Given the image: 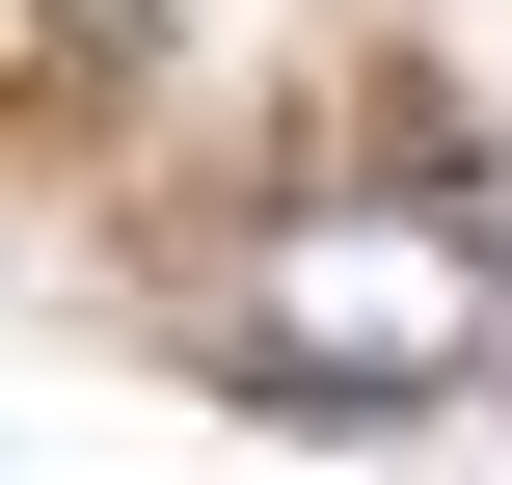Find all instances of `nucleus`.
<instances>
[{
	"label": "nucleus",
	"mask_w": 512,
	"mask_h": 485,
	"mask_svg": "<svg viewBox=\"0 0 512 485\" xmlns=\"http://www.w3.org/2000/svg\"><path fill=\"white\" fill-rule=\"evenodd\" d=\"M243 378L270 405H432V378H486V243L459 216H297L243 270Z\"/></svg>",
	"instance_id": "nucleus-1"
}]
</instances>
